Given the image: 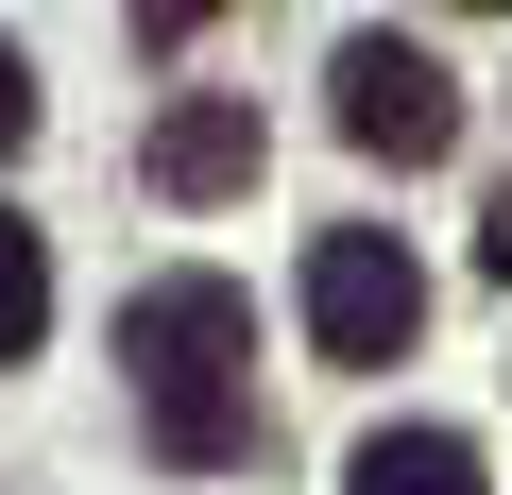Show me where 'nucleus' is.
<instances>
[{
	"label": "nucleus",
	"instance_id": "obj_5",
	"mask_svg": "<svg viewBox=\"0 0 512 495\" xmlns=\"http://www.w3.org/2000/svg\"><path fill=\"white\" fill-rule=\"evenodd\" d=\"M342 495H478V444H461V427H376V444L342 461Z\"/></svg>",
	"mask_w": 512,
	"mask_h": 495
},
{
	"label": "nucleus",
	"instance_id": "obj_6",
	"mask_svg": "<svg viewBox=\"0 0 512 495\" xmlns=\"http://www.w3.org/2000/svg\"><path fill=\"white\" fill-rule=\"evenodd\" d=\"M35 325H52V257H35V222L0 205V359H35Z\"/></svg>",
	"mask_w": 512,
	"mask_h": 495
},
{
	"label": "nucleus",
	"instance_id": "obj_1",
	"mask_svg": "<svg viewBox=\"0 0 512 495\" xmlns=\"http://www.w3.org/2000/svg\"><path fill=\"white\" fill-rule=\"evenodd\" d=\"M239 359H256V308H239L222 274H154V291L120 308V376L154 393V444H171L188 478L256 461V393H239Z\"/></svg>",
	"mask_w": 512,
	"mask_h": 495
},
{
	"label": "nucleus",
	"instance_id": "obj_3",
	"mask_svg": "<svg viewBox=\"0 0 512 495\" xmlns=\"http://www.w3.org/2000/svg\"><path fill=\"white\" fill-rule=\"evenodd\" d=\"M325 86H342V137H359V154H393V171H427V154L461 137V86L427 69V35H342V69H325Z\"/></svg>",
	"mask_w": 512,
	"mask_h": 495
},
{
	"label": "nucleus",
	"instance_id": "obj_2",
	"mask_svg": "<svg viewBox=\"0 0 512 495\" xmlns=\"http://www.w3.org/2000/svg\"><path fill=\"white\" fill-rule=\"evenodd\" d=\"M410 325H427V257L393 222H325L308 239V342L376 376V359H410Z\"/></svg>",
	"mask_w": 512,
	"mask_h": 495
},
{
	"label": "nucleus",
	"instance_id": "obj_4",
	"mask_svg": "<svg viewBox=\"0 0 512 495\" xmlns=\"http://www.w3.org/2000/svg\"><path fill=\"white\" fill-rule=\"evenodd\" d=\"M256 154H274V137H256V103H222V86L154 120V188H171V205H239V188H256Z\"/></svg>",
	"mask_w": 512,
	"mask_h": 495
},
{
	"label": "nucleus",
	"instance_id": "obj_7",
	"mask_svg": "<svg viewBox=\"0 0 512 495\" xmlns=\"http://www.w3.org/2000/svg\"><path fill=\"white\" fill-rule=\"evenodd\" d=\"M35 137V69H18V35H0V154Z\"/></svg>",
	"mask_w": 512,
	"mask_h": 495
}]
</instances>
